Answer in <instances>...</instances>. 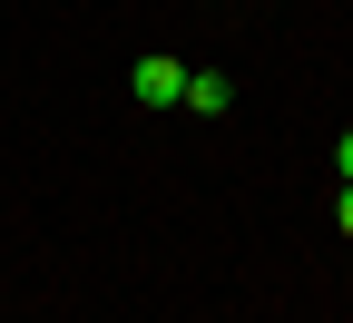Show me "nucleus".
<instances>
[{"mask_svg":"<svg viewBox=\"0 0 353 323\" xmlns=\"http://www.w3.org/2000/svg\"><path fill=\"white\" fill-rule=\"evenodd\" d=\"M334 167H343V187H353V127H343V137H334Z\"/></svg>","mask_w":353,"mask_h":323,"instance_id":"7ed1b4c3","label":"nucleus"},{"mask_svg":"<svg viewBox=\"0 0 353 323\" xmlns=\"http://www.w3.org/2000/svg\"><path fill=\"white\" fill-rule=\"evenodd\" d=\"M176 88H187V59H138V108H176Z\"/></svg>","mask_w":353,"mask_h":323,"instance_id":"f03ea898","label":"nucleus"},{"mask_svg":"<svg viewBox=\"0 0 353 323\" xmlns=\"http://www.w3.org/2000/svg\"><path fill=\"white\" fill-rule=\"evenodd\" d=\"M334 225H343V236H353V187H343V206H334Z\"/></svg>","mask_w":353,"mask_h":323,"instance_id":"20e7f679","label":"nucleus"},{"mask_svg":"<svg viewBox=\"0 0 353 323\" xmlns=\"http://www.w3.org/2000/svg\"><path fill=\"white\" fill-rule=\"evenodd\" d=\"M176 108H196V118H226V108H236V79H226V69H187Z\"/></svg>","mask_w":353,"mask_h":323,"instance_id":"f257e3e1","label":"nucleus"}]
</instances>
